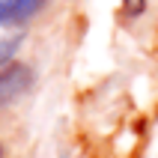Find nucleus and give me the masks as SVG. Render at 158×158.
I'll use <instances>...</instances> for the list:
<instances>
[{
  "instance_id": "obj_1",
  "label": "nucleus",
  "mask_w": 158,
  "mask_h": 158,
  "mask_svg": "<svg viewBox=\"0 0 158 158\" xmlns=\"http://www.w3.org/2000/svg\"><path fill=\"white\" fill-rule=\"evenodd\" d=\"M33 87V72L24 63H6L0 66V107L12 105Z\"/></svg>"
},
{
  "instance_id": "obj_3",
  "label": "nucleus",
  "mask_w": 158,
  "mask_h": 158,
  "mask_svg": "<svg viewBox=\"0 0 158 158\" xmlns=\"http://www.w3.org/2000/svg\"><path fill=\"white\" fill-rule=\"evenodd\" d=\"M21 48V36H9V39H0V66L12 63V57Z\"/></svg>"
},
{
  "instance_id": "obj_4",
  "label": "nucleus",
  "mask_w": 158,
  "mask_h": 158,
  "mask_svg": "<svg viewBox=\"0 0 158 158\" xmlns=\"http://www.w3.org/2000/svg\"><path fill=\"white\" fill-rule=\"evenodd\" d=\"M123 12L128 18H140L146 12V0H123Z\"/></svg>"
},
{
  "instance_id": "obj_2",
  "label": "nucleus",
  "mask_w": 158,
  "mask_h": 158,
  "mask_svg": "<svg viewBox=\"0 0 158 158\" xmlns=\"http://www.w3.org/2000/svg\"><path fill=\"white\" fill-rule=\"evenodd\" d=\"M51 0H0V27H24Z\"/></svg>"
},
{
  "instance_id": "obj_5",
  "label": "nucleus",
  "mask_w": 158,
  "mask_h": 158,
  "mask_svg": "<svg viewBox=\"0 0 158 158\" xmlns=\"http://www.w3.org/2000/svg\"><path fill=\"white\" fill-rule=\"evenodd\" d=\"M0 158H3V146H0Z\"/></svg>"
}]
</instances>
